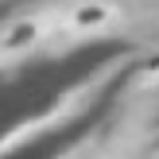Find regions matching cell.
Segmentation results:
<instances>
[{
	"label": "cell",
	"mask_w": 159,
	"mask_h": 159,
	"mask_svg": "<svg viewBox=\"0 0 159 159\" xmlns=\"http://www.w3.org/2000/svg\"><path fill=\"white\" fill-rule=\"evenodd\" d=\"M113 20H120V12H116L113 4H105V0H85V4H78L74 12L66 16V27L74 31V35H97V31L113 27Z\"/></svg>",
	"instance_id": "6da1fadb"
},
{
	"label": "cell",
	"mask_w": 159,
	"mask_h": 159,
	"mask_svg": "<svg viewBox=\"0 0 159 159\" xmlns=\"http://www.w3.org/2000/svg\"><path fill=\"white\" fill-rule=\"evenodd\" d=\"M47 27H51L47 16H23V20H12V23H8V31L0 35V54H16V51L35 47L39 39L47 35Z\"/></svg>",
	"instance_id": "7a4b0ae2"
},
{
	"label": "cell",
	"mask_w": 159,
	"mask_h": 159,
	"mask_svg": "<svg viewBox=\"0 0 159 159\" xmlns=\"http://www.w3.org/2000/svg\"><path fill=\"white\" fill-rule=\"evenodd\" d=\"M140 82L144 85H159V54H152V58L140 66Z\"/></svg>",
	"instance_id": "3957f363"
}]
</instances>
